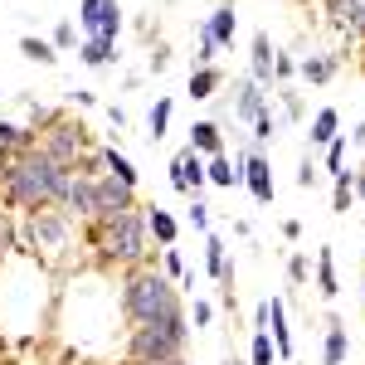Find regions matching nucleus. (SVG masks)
I'll return each instance as SVG.
<instances>
[{
    "label": "nucleus",
    "instance_id": "412c9836",
    "mask_svg": "<svg viewBox=\"0 0 365 365\" xmlns=\"http://www.w3.org/2000/svg\"><path fill=\"white\" fill-rule=\"evenodd\" d=\"M205 29H210V39L225 49V44H234V34H239V15H234V0H225L210 20H205Z\"/></svg>",
    "mask_w": 365,
    "mask_h": 365
},
{
    "label": "nucleus",
    "instance_id": "2eb2a0df",
    "mask_svg": "<svg viewBox=\"0 0 365 365\" xmlns=\"http://www.w3.org/2000/svg\"><path fill=\"white\" fill-rule=\"evenodd\" d=\"M34 146V127H20V122H5L0 117V166L10 161V156H20Z\"/></svg>",
    "mask_w": 365,
    "mask_h": 365
},
{
    "label": "nucleus",
    "instance_id": "a18cd8bd",
    "mask_svg": "<svg viewBox=\"0 0 365 365\" xmlns=\"http://www.w3.org/2000/svg\"><path fill=\"white\" fill-rule=\"evenodd\" d=\"M282 239H302V225L297 220H282Z\"/></svg>",
    "mask_w": 365,
    "mask_h": 365
},
{
    "label": "nucleus",
    "instance_id": "423d86ee",
    "mask_svg": "<svg viewBox=\"0 0 365 365\" xmlns=\"http://www.w3.org/2000/svg\"><path fill=\"white\" fill-rule=\"evenodd\" d=\"M20 249L29 258H44L54 263L63 249H73V220L63 210H34V215H20Z\"/></svg>",
    "mask_w": 365,
    "mask_h": 365
},
{
    "label": "nucleus",
    "instance_id": "e433bc0d",
    "mask_svg": "<svg viewBox=\"0 0 365 365\" xmlns=\"http://www.w3.org/2000/svg\"><path fill=\"white\" fill-rule=\"evenodd\" d=\"M273 132H278V117H273V113H263L258 122H253V146H263V141L273 137Z\"/></svg>",
    "mask_w": 365,
    "mask_h": 365
},
{
    "label": "nucleus",
    "instance_id": "5701e85b",
    "mask_svg": "<svg viewBox=\"0 0 365 365\" xmlns=\"http://www.w3.org/2000/svg\"><path fill=\"white\" fill-rule=\"evenodd\" d=\"M341 68V54H312L297 63V73L307 78V83H331V73Z\"/></svg>",
    "mask_w": 365,
    "mask_h": 365
},
{
    "label": "nucleus",
    "instance_id": "a878e982",
    "mask_svg": "<svg viewBox=\"0 0 365 365\" xmlns=\"http://www.w3.org/2000/svg\"><path fill=\"white\" fill-rule=\"evenodd\" d=\"M220 88H225V73H220L215 63H210V68H190V98H195V103L215 98Z\"/></svg>",
    "mask_w": 365,
    "mask_h": 365
},
{
    "label": "nucleus",
    "instance_id": "4be33fe9",
    "mask_svg": "<svg viewBox=\"0 0 365 365\" xmlns=\"http://www.w3.org/2000/svg\"><path fill=\"white\" fill-rule=\"evenodd\" d=\"M205 180H210V185H225V190H234V185H244V170H239V166L225 156V151H220V156H210V161H205Z\"/></svg>",
    "mask_w": 365,
    "mask_h": 365
},
{
    "label": "nucleus",
    "instance_id": "9d476101",
    "mask_svg": "<svg viewBox=\"0 0 365 365\" xmlns=\"http://www.w3.org/2000/svg\"><path fill=\"white\" fill-rule=\"evenodd\" d=\"M322 10L346 39H365V0H322Z\"/></svg>",
    "mask_w": 365,
    "mask_h": 365
},
{
    "label": "nucleus",
    "instance_id": "39448f33",
    "mask_svg": "<svg viewBox=\"0 0 365 365\" xmlns=\"http://www.w3.org/2000/svg\"><path fill=\"white\" fill-rule=\"evenodd\" d=\"M34 146L58 161V166H83L93 175H103L98 170V151H93V141H88V127L83 122H73V117H44V132H34Z\"/></svg>",
    "mask_w": 365,
    "mask_h": 365
},
{
    "label": "nucleus",
    "instance_id": "58836bf2",
    "mask_svg": "<svg viewBox=\"0 0 365 365\" xmlns=\"http://www.w3.org/2000/svg\"><path fill=\"white\" fill-rule=\"evenodd\" d=\"M161 263H166V278L170 282L185 278V258H180V249H166V258H161Z\"/></svg>",
    "mask_w": 365,
    "mask_h": 365
},
{
    "label": "nucleus",
    "instance_id": "c85d7f7f",
    "mask_svg": "<svg viewBox=\"0 0 365 365\" xmlns=\"http://www.w3.org/2000/svg\"><path fill=\"white\" fill-rule=\"evenodd\" d=\"M146 127H151V132H146L151 141L166 137V127H170V98H156V108H151V117H146Z\"/></svg>",
    "mask_w": 365,
    "mask_h": 365
},
{
    "label": "nucleus",
    "instance_id": "6ab92c4d",
    "mask_svg": "<svg viewBox=\"0 0 365 365\" xmlns=\"http://www.w3.org/2000/svg\"><path fill=\"white\" fill-rule=\"evenodd\" d=\"M98 166L108 170V175H117V180H122V185H132V190H137V185H141L137 166H132V161H127V156H122V151H117V146H98Z\"/></svg>",
    "mask_w": 365,
    "mask_h": 365
},
{
    "label": "nucleus",
    "instance_id": "79ce46f5",
    "mask_svg": "<svg viewBox=\"0 0 365 365\" xmlns=\"http://www.w3.org/2000/svg\"><path fill=\"white\" fill-rule=\"evenodd\" d=\"M98 5H103V0H78V25H83V29H93V15H98Z\"/></svg>",
    "mask_w": 365,
    "mask_h": 365
},
{
    "label": "nucleus",
    "instance_id": "8fccbe9b",
    "mask_svg": "<svg viewBox=\"0 0 365 365\" xmlns=\"http://www.w3.org/2000/svg\"><path fill=\"white\" fill-rule=\"evenodd\" d=\"M225 365H244V361H225Z\"/></svg>",
    "mask_w": 365,
    "mask_h": 365
},
{
    "label": "nucleus",
    "instance_id": "de8ad7c7",
    "mask_svg": "<svg viewBox=\"0 0 365 365\" xmlns=\"http://www.w3.org/2000/svg\"><path fill=\"white\" fill-rule=\"evenodd\" d=\"M346 141H351V146H365V122H361V127H356V132H351Z\"/></svg>",
    "mask_w": 365,
    "mask_h": 365
},
{
    "label": "nucleus",
    "instance_id": "49530a36",
    "mask_svg": "<svg viewBox=\"0 0 365 365\" xmlns=\"http://www.w3.org/2000/svg\"><path fill=\"white\" fill-rule=\"evenodd\" d=\"M351 190H356V200H365V170H356V175H351Z\"/></svg>",
    "mask_w": 365,
    "mask_h": 365
},
{
    "label": "nucleus",
    "instance_id": "2f4dec72",
    "mask_svg": "<svg viewBox=\"0 0 365 365\" xmlns=\"http://www.w3.org/2000/svg\"><path fill=\"white\" fill-rule=\"evenodd\" d=\"M346 151H351V141H346V137L327 141V170H331V175H346Z\"/></svg>",
    "mask_w": 365,
    "mask_h": 365
},
{
    "label": "nucleus",
    "instance_id": "6e6552de",
    "mask_svg": "<svg viewBox=\"0 0 365 365\" xmlns=\"http://www.w3.org/2000/svg\"><path fill=\"white\" fill-rule=\"evenodd\" d=\"M234 166L244 170V190H249L258 205H273L278 185H273V161H268L263 151H244V156H234Z\"/></svg>",
    "mask_w": 365,
    "mask_h": 365
},
{
    "label": "nucleus",
    "instance_id": "72a5a7b5",
    "mask_svg": "<svg viewBox=\"0 0 365 365\" xmlns=\"http://www.w3.org/2000/svg\"><path fill=\"white\" fill-rule=\"evenodd\" d=\"M185 225L195 229V234H210V205H205V200H190V210H185Z\"/></svg>",
    "mask_w": 365,
    "mask_h": 365
},
{
    "label": "nucleus",
    "instance_id": "bb28decb",
    "mask_svg": "<svg viewBox=\"0 0 365 365\" xmlns=\"http://www.w3.org/2000/svg\"><path fill=\"white\" fill-rule=\"evenodd\" d=\"M78 58H83L88 68H108V63H117V44L113 39H83L78 44Z\"/></svg>",
    "mask_w": 365,
    "mask_h": 365
},
{
    "label": "nucleus",
    "instance_id": "4468645a",
    "mask_svg": "<svg viewBox=\"0 0 365 365\" xmlns=\"http://www.w3.org/2000/svg\"><path fill=\"white\" fill-rule=\"evenodd\" d=\"M268 336H273V351H278V361L287 365V361H292V331H287V307H282L278 297L268 302Z\"/></svg>",
    "mask_w": 365,
    "mask_h": 365
},
{
    "label": "nucleus",
    "instance_id": "0eeeda50",
    "mask_svg": "<svg viewBox=\"0 0 365 365\" xmlns=\"http://www.w3.org/2000/svg\"><path fill=\"white\" fill-rule=\"evenodd\" d=\"M127 210H137V190L122 185L108 170L93 175V220H117V215H127Z\"/></svg>",
    "mask_w": 365,
    "mask_h": 365
},
{
    "label": "nucleus",
    "instance_id": "ea45409f",
    "mask_svg": "<svg viewBox=\"0 0 365 365\" xmlns=\"http://www.w3.org/2000/svg\"><path fill=\"white\" fill-rule=\"evenodd\" d=\"M190 322H195V331H200V327H210V322H215V307H210L205 297H195V307H190Z\"/></svg>",
    "mask_w": 365,
    "mask_h": 365
},
{
    "label": "nucleus",
    "instance_id": "473e14b6",
    "mask_svg": "<svg viewBox=\"0 0 365 365\" xmlns=\"http://www.w3.org/2000/svg\"><path fill=\"white\" fill-rule=\"evenodd\" d=\"M10 249H20V229L10 225V210L0 205V258H5Z\"/></svg>",
    "mask_w": 365,
    "mask_h": 365
},
{
    "label": "nucleus",
    "instance_id": "7ed1b4c3",
    "mask_svg": "<svg viewBox=\"0 0 365 365\" xmlns=\"http://www.w3.org/2000/svg\"><path fill=\"white\" fill-rule=\"evenodd\" d=\"M146 210H127V215H117V220H88V244L103 253V263H117L122 273L127 268H141L151 249H146Z\"/></svg>",
    "mask_w": 365,
    "mask_h": 365
},
{
    "label": "nucleus",
    "instance_id": "c756f323",
    "mask_svg": "<svg viewBox=\"0 0 365 365\" xmlns=\"http://www.w3.org/2000/svg\"><path fill=\"white\" fill-rule=\"evenodd\" d=\"M278 351H273V336L268 331H253V346H249V365H273Z\"/></svg>",
    "mask_w": 365,
    "mask_h": 365
},
{
    "label": "nucleus",
    "instance_id": "dca6fc26",
    "mask_svg": "<svg viewBox=\"0 0 365 365\" xmlns=\"http://www.w3.org/2000/svg\"><path fill=\"white\" fill-rule=\"evenodd\" d=\"M346 351H351V336H346V322H341V317H327V341H322V365H346Z\"/></svg>",
    "mask_w": 365,
    "mask_h": 365
},
{
    "label": "nucleus",
    "instance_id": "f704fd0d",
    "mask_svg": "<svg viewBox=\"0 0 365 365\" xmlns=\"http://www.w3.org/2000/svg\"><path fill=\"white\" fill-rule=\"evenodd\" d=\"M351 200H356V190H351V170H346V175H336V195H331V210H336V215H346V210H351Z\"/></svg>",
    "mask_w": 365,
    "mask_h": 365
},
{
    "label": "nucleus",
    "instance_id": "ddd939ff",
    "mask_svg": "<svg viewBox=\"0 0 365 365\" xmlns=\"http://www.w3.org/2000/svg\"><path fill=\"white\" fill-rule=\"evenodd\" d=\"M249 58H253V83H258V88H268V83H273V58H278V49H273V39H268L263 29L253 34Z\"/></svg>",
    "mask_w": 365,
    "mask_h": 365
},
{
    "label": "nucleus",
    "instance_id": "f257e3e1",
    "mask_svg": "<svg viewBox=\"0 0 365 365\" xmlns=\"http://www.w3.org/2000/svg\"><path fill=\"white\" fill-rule=\"evenodd\" d=\"M68 170L73 166H58V161H49V156L39 151V146H29V151L10 156V161L0 166V205L15 210V215L54 210Z\"/></svg>",
    "mask_w": 365,
    "mask_h": 365
},
{
    "label": "nucleus",
    "instance_id": "c9c22d12",
    "mask_svg": "<svg viewBox=\"0 0 365 365\" xmlns=\"http://www.w3.org/2000/svg\"><path fill=\"white\" fill-rule=\"evenodd\" d=\"M49 44H54V49H73V44H78V29H73V20H58Z\"/></svg>",
    "mask_w": 365,
    "mask_h": 365
},
{
    "label": "nucleus",
    "instance_id": "4c0bfd02",
    "mask_svg": "<svg viewBox=\"0 0 365 365\" xmlns=\"http://www.w3.org/2000/svg\"><path fill=\"white\" fill-rule=\"evenodd\" d=\"M307 273H312L307 253H292V258H287V278H292V282H307Z\"/></svg>",
    "mask_w": 365,
    "mask_h": 365
},
{
    "label": "nucleus",
    "instance_id": "09e8293b",
    "mask_svg": "<svg viewBox=\"0 0 365 365\" xmlns=\"http://www.w3.org/2000/svg\"><path fill=\"white\" fill-rule=\"evenodd\" d=\"M156 365H185V361H156Z\"/></svg>",
    "mask_w": 365,
    "mask_h": 365
},
{
    "label": "nucleus",
    "instance_id": "9b49d317",
    "mask_svg": "<svg viewBox=\"0 0 365 365\" xmlns=\"http://www.w3.org/2000/svg\"><path fill=\"white\" fill-rule=\"evenodd\" d=\"M229 113H234V122H258V117L268 113V93H263V88L253 83V78H239V83H234V108H229Z\"/></svg>",
    "mask_w": 365,
    "mask_h": 365
},
{
    "label": "nucleus",
    "instance_id": "f03ea898",
    "mask_svg": "<svg viewBox=\"0 0 365 365\" xmlns=\"http://www.w3.org/2000/svg\"><path fill=\"white\" fill-rule=\"evenodd\" d=\"M175 312H185V302H180V287L166 273H156L151 263L127 268V278H122V317L132 327L161 322V317H175Z\"/></svg>",
    "mask_w": 365,
    "mask_h": 365
},
{
    "label": "nucleus",
    "instance_id": "f3484780",
    "mask_svg": "<svg viewBox=\"0 0 365 365\" xmlns=\"http://www.w3.org/2000/svg\"><path fill=\"white\" fill-rule=\"evenodd\" d=\"M122 34V0H103L98 5V15H93V29H88V39H113Z\"/></svg>",
    "mask_w": 365,
    "mask_h": 365
},
{
    "label": "nucleus",
    "instance_id": "c03bdc74",
    "mask_svg": "<svg viewBox=\"0 0 365 365\" xmlns=\"http://www.w3.org/2000/svg\"><path fill=\"white\" fill-rule=\"evenodd\" d=\"M166 63H170V49H166V44H161V49H156V54H151V68H156V73H161V68H166Z\"/></svg>",
    "mask_w": 365,
    "mask_h": 365
},
{
    "label": "nucleus",
    "instance_id": "f8f14e48",
    "mask_svg": "<svg viewBox=\"0 0 365 365\" xmlns=\"http://www.w3.org/2000/svg\"><path fill=\"white\" fill-rule=\"evenodd\" d=\"M205 273L220 287H234V258H229V244L220 234H205Z\"/></svg>",
    "mask_w": 365,
    "mask_h": 365
},
{
    "label": "nucleus",
    "instance_id": "aec40b11",
    "mask_svg": "<svg viewBox=\"0 0 365 365\" xmlns=\"http://www.w3.org/2000/svg\"><path fill=\"white\" fill-rule=\"evenodd\" d=\"M175 215L170 210H161V205H146V234L161 244V249H175Z\"/></svg>",
    "mask_w": 365,
    "mask_h": 365
},
{
    "label": "nucleus",
    "instance_id": "cd10ccee",
    "mask_svg": "<svg viewBox=\"0 0 365 365\" xmlns=\"http://www.w3.org/2000/svg\"><path fill=\"white\" fill-rule=\"evenodd\" d=\"M20 54L34 58V63H44V68H54V63H58V49L49 44V39H39V34H20Z\"/></svg>",
    "mask_w": 365,
    "mask_h": 365
},
{
    "label": "nucleus",
    "instance_id": "a19ab883",
    "mask_svg": "<svg viewBox=\"0 0 365 365\" xmlns=\"http://www.w3.org/2000/svg\"><path fill=\"white\" fill-rule=\"evenodd\" d=\"M297 185H302V190L317 185V161H312V156H302V166H297Z\"/></svg>",
    "mask_w": 365,
    "mask_h": 365
},
{
    "label": "nucleus",
    "instance_id": "1a4fd4ad",
    "mask_svg": "<svg viewBox=\"0 0 365 365\" xmlns=\"http://www.w3.org/2000/svg\"><path fill=\"white\" fill-rule=\"evenodd\" d=\"M170 185H175L180 195H200V185H205V156L185 146V151L170 161Z\"/></svg>",
    "mask_w": 365,
    "mask_h": 365
},
{
    "label": "nucleus",
    "instance_id": "a211bd4d",
    "mask_svg": "<svg viewBox=\"0 0 365 365\" xmlns=\"http://www.w3.org/2000/svg\"><path fill=\"white\" fill-rule=\"evenodd\" d=\"M190 151H200L205 161L220 156V151H225V132H220V122H210V117L195 122V127H190Z\"/></svg>",
    "mask_w": 365,
    "mask_h": 365
},
{
    "label": "nucleus",
    "instance_id": "7c9ffc66",
    "mask_svg": "<svg viewBox=\"0 0 365 365\" xmlns=\"http://www.w3.org/2000/svg\"><path fill=\"white\" fill-rule=\"evenodd\" d=\"M215 58H220V44L210 39V29L200 25V34H195V68H210Z\"/></svg>",
    "mask_w": 365,
    "mask_h": 365
},
{
    "label": "nucleus",
    "instance_id": "20e7f679",
    "mask_svg": "<svg viewBox=\"0 0 365 365\" xmlns=\"http://www.w3.org/2000/svg\"><path fill=\"white\" fill-rule=\"evenodd\" d=\"M185 341H190V317L175 312V317H161V322L132 327V336H127V361L132 365L180 361V356H185Z\"/></svg>",
    "mask_w": 365,
    "mask_h": 365
},
{
    "label": "nucleus",
    "instance_id": "b1692460",
    "mask_svg": "<svg viewBox=\"0 0 365 365\" xmlns=\"http://www.w3.org/2000/svg\"><path fill=\"white\" fill-rule=\"evenodd\" d=\"M317 292H322L327 302L341 292V282H336V253H331V249H317Z\"/></svg>",
    "mask_w": 365,
    "mask_h": 365
},
{
    "label": "nucleus",
    "instance_id": "393cba45",
    "mask_svg": "<svg viewBox=\"0 0 365 365\" xmlns=\"http://www.w3.org/2000/svg\"><path fill=\"white\" fill-rule=\"evenodd\" d=\"M336 137H341V113H336V108H322V113L312 117L307 141H312V146H327V141H336Z\"/></svg>",
    "mask_w": 365,
    "mask_h": 365
},
{
    "label": "nucleus",
    "instance_id": "37998d69",
    "mask_svg": "<svg viewBox=\"0 0 365 365\" xmlns=\"http://www.w3.org/2000/svg\"><path fill=\"white\" fill-rule=\"evenodd\" d=\"M282 108H287V117H302V98L297 93H282Z\"/></svg>",
    "mask_w": 365,
    "mask_h": 365
}]
</instances>
